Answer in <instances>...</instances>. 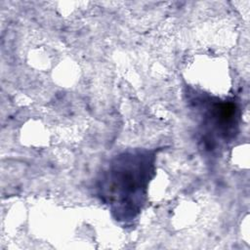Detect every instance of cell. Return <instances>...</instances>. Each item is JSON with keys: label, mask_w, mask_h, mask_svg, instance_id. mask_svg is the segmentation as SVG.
<instances>
[{"label": "cell", "mask_w": 250, "mask_h": 250, "mask_svg": "<svg viewBox=\"0 0 250 250\" xmlns=\"http://www.w3.org/2000/svg\"><path fill=\"white\" fill-rule=\"evenodd\" d=\"M134 156H127L128 164H125L124 156L119 158L120 164L113 165L111 167L110 173L105 181H109L110 183V196H114L117 192L119 195H128V196H139V194L144 195L142 193L143 189L146 188L147 178H149V169L145 170L144 172H140V167L134 172V168L136 164H133ZM136 159V156H135ZM135 162V160H134Z\"/></svg>", "instance_id": "obj_1"}]
</instances>
